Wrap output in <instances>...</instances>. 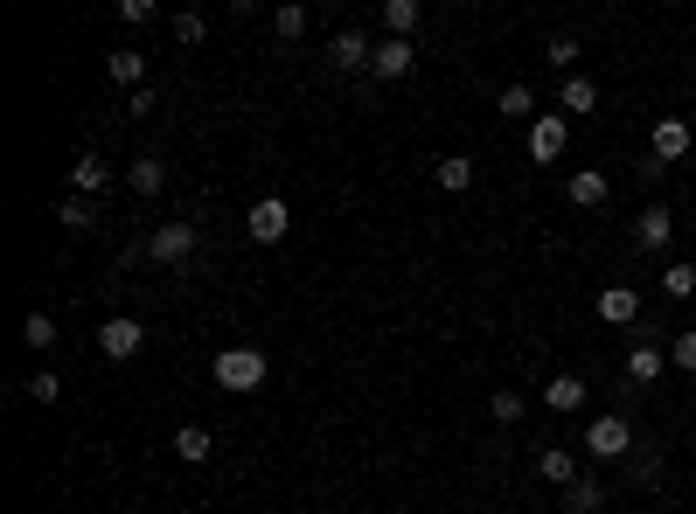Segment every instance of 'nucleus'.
Segmentation results:
<instances>
[{"instance_id": "16", "label": "nucleus", "mask_w": 696, "mask_h": 514, "mask_svg": "<svg viewBox=\"0 0 696 514\" xmlns=\"http://www.w3.org/2000/svg\"><path fill=\"white\" fill-rule=\"evenodd\" d=\"M543 410H557V417L586 410V375H551V383H543Z\"/></svg>"}, {"instance_id": "2", "label": "nucleus", "mask_w": 696, "mask_h": 514, "mask_svg": "<svg viewBox=\"0 0 696 514\" xmlns=\"http://www.w3.org/2000/svg\"><path fill=\"white\" fill-rule=\"evenodd\" d=\"M216 390H231V396H251V390H266V348H223L216 355Z\"/></svg>"}, {"instance_id": "19", "label": "nucleus", "mask_w": 696, "mask_h": 514, "mask_svg": "<svg viewBox=\"0 0 696 514\" xmlns=\"http://www.w3.org/2000/svg\"><path fill=\"white\" fill-rule=\"evenodd\" d=\"M432 181H439L446 195H467V188H474V160H467V154H446L439 167H432Z\"/></svg>"}, {"instance_id": "27", "label": "nucleus", "mask_w": 696, "mask_h": 514, "mask_svg": "<svg viewBox=\"0 0 696 514\" xmlns=\"http://www.w3.org/2000/svg\"><path fill=\"white\" fill-rule=\"evenodd\" d=\"M522 390H487V417H495V425H522Z\"/></svg>"}, {"instance_id": "25", "label": "nucleus", "mask_w": 696, "mask_h": 514, "mask_svg": "<svg viewBox=\"0 0 696 514\" xmlns=\"http://www.w3.org/2000/svg\"><path fill=\"white\" fill-rule=\"evenodd\" d=\"M22 340H28V348H35V355H49V348H56V340H63V334H56V320H49L43 307H35V313L22 320Z\"/></svg>"}, {"instance_id": "31", "label": "nucleus", "mask_w": 696, "mask_h": 514, "mask_svg": "<svg viewBox=\"0 0 696 514\" xmlns=\"http://www.w3.org/2000/svg\"><path fill=\"white\" fill-rule=\"evenodd\" d=\"M272 35H279V43H299V35H307V8H299V0H286V8L272 14Z\"/></svg>"}, {"instance_id": "5", "label": "nucleus", "mask_w": 696, "mask_h": 514, "mask_svg": "<svg viewBox=\"0 0 696 514\" xmlns=\"http://www.w3.org/2000/svg\"><path fill=\"white\" fill-rule=\"evenodd\" d=\"M286 230H293V208L279 195L251 202V216H244V237H251V243H286Z\"/></svg>"}, {"instance_id": "29", "label": "nucleus", "mask_w": 696, "mask_h": 514, "mask_svg": "<svg viewBox=\"0 0 696 514\" xmlns=\"http://www.w3.org/2000/svg\"><path fill=\"white\" fill-rule=\"evenodd\" d=\"M418 28V0H384V35H411Z\"/></svg>"}, {"instance_id": "26", "label": "nucleus", "mask_w": 696, "mask_h": 514, "mask_svg": "<svg viewBox=\"0 0 696 514\" xmlns=\"http://www.w3.org/2000/svg\"><path fill=\"white\" fill-rule=\"evenodd\" d=\"M662 292H669V299H696V264H689V258L662 264Z\"/></svg>"}, {"instance_id": "34", "label": "nucleus", "mask_w": 696, "mask_h": 514, "mask_svg": "<svg viewBox=\"0 0 696 514\" xmlns=\"http://www.w3.org/2000/svg\"><path fill=\"white\" fill-rule=\"evenodd\" d=\"M669 361H675V369H696V334H675L669 340Z\"/></svg>"}, {"instance_id": "8", "label": "nucleus", "mask_w": 696, "mask_h": 514, "mask_svg": "<svg viewBox=\"0 0 696 514\" xmlns=\"http://www.w3.org/2000/svg\"><path fill=\"white\" fill-rule=\"evenodd\" d=\"M689 146H696V132H689V119H675V111H662V119H654V146H648V154L662 160V167H675V160L689 154Z\"/></svg>"}, {"instance_id": "12", "label": "nucleus", "mask_w": 696, "mask_h": 514, "mask_svg": "<svg viewBox=\"0 0 696 514\" xmlns=\"http://www.w3.org/2000/svg\"><path fill=\"white\" fill-rule=\"evenodd\" d=\"M662 369H669V348H654V340H634V348H627V383L634 390L662 383Z\"/></svg>"}, {"instance_id": "22", "label": "nucleus", "mask_w": 696, "mask_h": 514, "mask_svg": "<svg viewBox=\"0 0 696 514\" xmlns=\"http://www.w3.org/2000/svg\"><path fill=\"white\" fill-rule=\"evenodd\" d=\"M599 507H606V487H599L592 473H586V480H571V487H564V514H599Z\"/></svg>"}, {"instance_id": "7", "label": "nucleus", "mask_w": 696, "mask_h": 514, "mask_svg": "<svg viewBox=\"0 0 696 514\" xmlns=\"http://www.w3.org/2000/svg\"><path fill=\"white\" fill-rule=\"evenodd\" d=\"M411 63H418V43H411V35H376V56H369V70L376 77H411Z\"/></svg>"}, {"instance_id": "23", "label": "nucleus", "mask_w": 696, "mask_h": 514, "mask_svg": "<svg viewBox=\"0 0 696 514\" xmlns=\"http://www.w3.org/2000/svg\"><path fill=\"white\" fill-rule=\"evenodd\" d=\"M495 111H502V119H530V125H536V91H530V84H502Z\"/></svg>"}, {"instance_id": "17", "label": "nucleus", "mask_w": 696, "mask_h": 514, "mask_svg": "<svg viewBox=\"0 0 696 514\" xmlns=\"http://www.w3.org/2000/svg\"><path fill=\"white\" fill-rule=\"evenodd\" d=\"M126 188H133L140 202H154L161 188H167V160H154V154H140L133 167H126Z\"/></svg>"}, {"instance_id": "9", "label": "nucleus", "mask_w": 696, "mask_h": 514, "mask_svg": "<svg viewBox=\"0 0 696 514\" xmlns=\"http://www.w3.org/2000/svg\"><path fill=\"white\" fill-rule=\"evenodd\" d=\"M634 243H641V251H669V243H675V208L648 202L641 216H634Z\"/></svg>"}, {"instance_id": "21", "label": "nucleus", "mask_w": 696, "mask_h": 514, "mask_svg": "<svg viewBox=\"0 0 696 514\" xmlns=\"http://www.w3.org/2000/svg\"><path fill=\"white\" fill-rule=\"evenodd\" d=\"M662 466H669L662 445H634V452H627V480H634V487H654V480H662Z\"/></svg>"}, {"instance_id": "24", "label": "nucleus", "mask_w": 696, "mask_h": 514, "mask_svg": "<svg viewBox=\"0 0 696 514\" xmlns=\"http://www.w3.org/2000/svg\"><path fill=\"white\" fill-rule=\"evenodd\" d=\"M56 223H63V230H98V202L63 195V202H56Z\"/></svg>"}, {"instance_id": "13", "label": "nucleus", "mask_w": 696, "mask_h": 514, "mask_svg": "<svg viewBox=\"0 0 696 514\" xmlns=\"http://www.w3.org/2000/svg\"><path fill=\"white\" fill-rule=\"evenodd\" d=\"M599 320H606V327H634V320H641V292H634V285H606V292H599Z\"/></svg>"}, {"instance_id": "15", "label": "nucleus", "mask_w": 696, "mask_h": 514, "mask_svg": "<svg viewBox=\"0 0 696 514\" xmlns=\"http://www.w3.org/2000/svg\"><path fill=\"white\" fill-rule=\"evenodd\" d=\"M564 195H571V208H606V195H613V181L599 175V167H578V175L564 181Z\"/></svg>"}, {"instance_id": "33", "label": "nucleus", "mask_w": 696, "mask_h": 514, "mask_svg": "<svg viewBox=\"0 0 696 514\" xmlns=\"http://www.w3.org/2000/svg\"><path fill=\"white\" fill-rule=\"evenodd\" d=\"M202 35H210V22H202V14H175V43H188V49H196Z\"/></svg>"}, {"instance_id": "3", "label": "nucleus", "mask_w": 696, "mask_h": 514, "mask_svg": "<svg viewBox=\"0 0 696 514\" xmlns=\"http://www.w3.org/2000/svg\"><path fill=\"white\" fill-rule=\"evenodd\" d=\"M196 243H202V223H154V237H146V264H188L196 258Z\"/></svg>"}, {"instance_id": "4", "label": "nucleus", "mask_w": 696, "mask_h": 514, "mask_svg": "<svg viewBox=\"0 0 696 514\" xmlns=\"http://www.w3.org/2000/svg\"><path fill=\"white\" fill-rule=\"evenodd\" d=\"M140 348H146V327H140L133 313H111L105 327H98V355H105V361H133Z\"/></svg>"}, {"instance_id": "35", "label": "nucleus", "mask_w": 696, "mask_h": 514, "mask_svg": "<svg viewBox=\"0 0 696 514\" xmlns=\"http://www.w3.org/2000/svg\"><path fill=\"white\" fill-rule=\"evenodd\" d=\"M126 119H154V91H133V98H126Z\"/></svg>"}, {"instance_id": "10", "label": "nucleus", "mask_w": 696, "mask_h": 514, "mask_svg": "<svg viewBox=\"0 0 696 514\" xmlns=\"http://www.w3.org/2000/svg\"><path fill=\"white\" fill-rule=\"evenodd\" d=\"M369 56H376V43H369L363 28H334L328 35V63L334 70H369Z\"/></svg>"}, {"instance_id": "14", "label": "nucleus", "mask_w": 696, "mask_h": 514, "mask_svg": "<svg viewBox=\"0 0 696 514\" xmlns=\"http://www.w3.org/2000/svg\"><path fill=\"white\" fill-rule=\"evenodd\" d=\"M536 473H543V487H571V480H586L571 445H543V452H536Z\"/></svg>"}, {"instance_id": "18", "label": "nucleus", "mask_w": 696, "mask_h": 514, "mask_svg": "<svg viewBox=\"0 0 696 514\" xmlns=\"http://www.w3.org/2000/svg\"><path fill=\"white\" fill-rule=\"evenodd\" d=\"M105 70H111V84L146 91V56H140V49H111V56H105Z\"/></svg>"}, {"instance_id": "30", "label": "nucleus", "mask_w": 696, "mask_h": 514, "mask_svg": "<svg viewBox=\"0 0 696 514\" xmlns=\"http://www.w3.org/2000/svg\"><path fill=\"white\" fill-rule=\"evenodd\" d=\"M543 63H551L557 77H578V43H571V35H551V49H543Z\"/></svg>"}, {"instance_id": "11", "label": "nucleus", "mask_w": 696, "mask_h": 514, "mask_svg": "<svg viewBox=\"0 0 696 514\" xmlns=\"http://www.w3.org/2000/svg\"><path fill=\"white\" fill-rule=\"evenodd\" d=\"M111 181H119V175H111V167L98 160V154H78V160H70V195H84V202H98L105 195V188Z\"/></svg>"}, {"instance_id": "6", "label": "nucleus", "mask_w": 696, "mask_h": 514, "mask_svg": "<svg viewBox=\"0 0 696 514\" xmlns=\"http://www.w3.org/2000/svg\"><path fill=\"white\" fill-rule=\"evenodd\" d=\"M564 146H571V125H564V111H536V125H530V160L551 167V160H564Z\"/></svg>"}, {"instance_id": "20", "label": "nucleus", "mask_w": 696, "mask_h": 514, "mask_svg": "<svg viewBox=\"0 0 696 514\" xmlns=\"http://www.w3.org/2000/svg\"><path fill=\"white\" fill-rule=\"evenodd\" d=\"M210 452H216V445H210V431H202V425H181V431H175V459H181V466H210Z\"/></svg>"}, {"instance_id": "28", "label": "nucleus", "mask_w": 696, "mask_h": 514, "mask_svg": "<svg viewBox=\"0 0 696 514\" xmlns=\"http://www.w3.org/2000/svg\"><path fill=\"white\" fill-rule=\"evenodd\" d=\"M557 105H564V111H592V105H599V84H592V77H564Z\"/></svg>"}, {"instance_id": "1", "label": "nucleus", "mask_w": 696, "mask_h": 514, "mask_svg": "<svg viewBox=\"0 0 696 514\" xmlns=\"http://www.w3.org/2000/svg\"><path fill=\"white\" fill-rule=\"evenodd\" d=\"M578 445H586V459H620V466H627V452L641 445V438H634V425L620 410H599L592 425L578 431Z\"/></svg>"}, {"instance_id": "32", "label": "nucleus", "mask_w": 696, "mask_h": 514, "mask_svg": "<svg viewBox=\"0 0 696 514\" xmlns=\"http://www.w3.org/2000/svg\"><path fill=\"white\" fill-rule=\"evenodd\" d=\"M22 396H28V404H56V396H63V383H56L49 369H35L28 383H22Z\"/></svg>"}, {"instance_id": "36", "label": "nucleus", "mask_w": 696, "mask_h": 514, "mask_svg": "<svg viewBox=\"0 0 696 514\" xmlns=\"http://www.w3.org/2000/svg\"><path fill=\"white\" fill-rule=\"evenodd\" d=\"M641 514H662V507H641Z\"/></svg>"}]
</instances>
